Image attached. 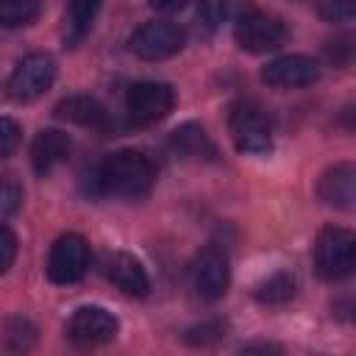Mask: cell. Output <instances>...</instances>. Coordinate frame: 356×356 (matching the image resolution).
Wrapping results in <instances>:
<instances>
[{"instance_id": "6da1fadb", "label": "cell", "mask_w": 356, "mask_h": 356, "mask_svg": "<svg viewBox=\"0 0 356 356\" xmlns=\"http://www.w3.org/2000/svg\"><path fill=\"white\" fill-rule=\"evenodd\" d=\"M156 184V164L142 150H117L108 153L95 170V192L114 195L125 200L145 197Z\"/></svg>"}, {"instance_id": "7a4b0ae2", "label": "cell", "mask_w": 356, "mask_h": 356, "mask_svg": "<svg viewBox=\"0 0 356 356\" xmlns=\"http://www.w3.org/2000/svg\"><path fill=\"white\" fill-rule=\"evenodd\" d=\"M356 261V239L348 228L328 225L314 242V270L323 281H342L350 275Z\"/></svg>"}, {"instance_id": "3957f363", "label": "cell", "mask_w": 356, "mask_h": 356, "mask_svg": "<svg viewBox=\"0 0 356 356\" xmlns=\"http://www.w3.org/2000/svg\"><path fill=\"white\" fill-rule=\"evenodd\" d=\"M234 39L245 53H270L289 39V31L278 17L248 6L245 11L236 14Z\"/></svg>"}, {"instance_id": "277c9868", "label": "cell", "mask_w": 356, "mask_h": 356, "mask_svg": "<svg viewBox=\"0 0 356 356\" xmlns=\"http://www.w3.org/2000/svg\"><path fill=\"white\" fill-rule=\"evenodd\" d=\"M228 131H231L236 150H242V153L261 156L273 147V125H270L267 114L253 100H239L231 106Z\"/></svg>"}, {"instance_id": "5b68a950", "label": "cell", "mask_w": 356, "mask_h": 356, "mask_svg": "<svg viewBox=\"0 0 356 356\" xmlns=\"http://www.w3.org/2000/svg\"><path fill=\"white\" fill-rule=\"evenodd\" d=\"M175 106V89L164 81H136L125 92V111L134 125H153Z\"/></svg>"}, {"instance_id": "8992f818", "label": "cell", "mask_w": 356, "mask_h": 356, "mask_svg": "<svg viewBox=\"0 0 356 356\" xmlns=\"http://www.w3.org/2000/svg\"><path fill=\"white\" fill-rule=\"evenodd\" d=\"M192 286L203 300H220L228 292V281H231V264H228V253L220 245H206L192 267Z\"/></svg>"}, {"instance_id": "52a82bcc", "label": "cell", "mask_w": 356, "mask_h": 356, "mask_svg": "<svg viewBox=\"0 0 356 356\" xmlns=\"http://www.w3.org/2000/svg\"><path fill=\"white\" fill-rule=\"evenodd\" d=\"M92 261L89 245L78 234H64L53 242L50 256H47V275L56 284H75L86 275Z\"/></svg>"}, {"instance_id": "ba28073f", "label": "cell", "mask_w": 356, "mask_h": 356, "mask_svg": "<svg viewBox=\"0 0 356 356\" xmlns=\"http://www.w3.org/2000/svg\"><path fill=\"white\" fill-rule=\"evenodd\" d=\"M181 47H184V31L175 22H167V19L145 22L131 36V50L145 61L172 58L175 53H181Z\"/></svg>"}, {"instance_id": "9c48e42d", "label": "cell", "mask_w": 356, "mask_h": 356, "mask_svg": "<svg viewBox=\"0 0 356 356\" xmlns=\"http://www.w3.org/2000/svg\"><path fill=\"white\" fill-rule=\"evenodd\" d=\"M56 81V61L47 53H31L25 56L11 78H8V95L14 100H33L39 95H44Z\"/></svg>"}, {"instance_id": "30bf717a", "label": "cell", "mask_w": 356, "mask_h": 356, "mask_svg": "<svg viewBox=\"0 0 356 356\" xmlns=\"http://www.w3.org/2000/svg\"><path fill=\"white\" fill-rule=\"evenodd\" d=\"M117 331H120L117 317L103 306H81L72 312L67 323V337L81 348L106 345L117 337Z\"/></svg>"}, {"instance_id": "8fae6325", "label": "cell", "mask_w": 356, "mask_h": 356, "mask_svg": "<svg viewBox=\"0 0 356 356\" xmlns=\"http://www.w3.org/2000/svg\"><path fill=\"white\" fill-rule=\"evenodd\" d=\"M320 78V64L312 56L303 53H289L278 56L264 64L261 81L275 89H298V86H312Z\"/></svg>"}, {"instance_id": "7c38bea8", "label": "cell", "mask_w": 356, "mask_h": 356, "mask_svg": "<svg viewBox=\"0 0 356 356\" xmlns=\"http://www.w3.org/2000/svg\"><path fill=\"white\" fill-rule=\"evenodd\" d=\"M103 273L120 292H125L131 298H145L150 289V278H147L142 261L134 259L131 253H122V250L108 253L103 261Z\"/></svg>"}, {"instance_id": "4fadbf2b", "label": "cell", "mask_w": 356, "mask_h": 356, "mask_svg": "<svg viewBox=\"0 0 356 356\" xmlns=\"http://www.w3.org/2000/svg\"><path fill=\"white\" fill-rule=\"evenodd\" d=\"M317 195L325 206L350 211L353 200H356V170H353V164L342 161V164L328 167L320 178V184H317Z\"/></svg>"}, {"instance_id": "5bb4252c", "label": "cell", "mask_w": 356, "mask_h": 356, "mask_svg": "<svg viewBox=\"0 0 356 356\" xmlns=\"http://www.w3.org/2000/svg\"><path fill=\"white\" fill-rule=\"evenodd\" d=\"M70 153H72V139L64 131H56V128L39 131V136L31 145V161H33V170L39 175L64 164L70 159Z\"/></svg>"}, {"instance_id": "9a60e30c", "label": "cell", "mask_w": 356, "mask_h": 356, "mask_svg": "<svg viewBox=\"0 0 356 356\" xmlns=\"http://www.w3.org/2000/svg\"><path fill=\"white\" fill-rule=\"evenodd\" d=\"M170 145L172 150L186 159V161H214L217 159V147L214 142L209 139V134L197 125V122H184L172 131L170 136Z\"/></svg>"}, {"instance_id": "2e32d148", "label": "cell", "mask_w": 356, "mask_h": 356, "mask_svg": "<svg viewBox=\"0 0 356 356\" xmlns=\"http://www.w3.org/2000/svg\"><path fill=\"white\" fill-rule=\"evenodd\" d=\"M56 117L83 125V128H103L106 125V108L100 106V100L89 97V95H70L64 100H58L56 106Z\"/></svg>"}, {"instance_id": "e0dca14e", "label": "cell", "mask_w": 356, "mask_h": 356, "mask_svg": "<svg viewBox=\"0 0 356 356\" xmlns=\"http://www.w3.org/2000/svg\"><path fill=\"white\" fill-rule=\"evenodd\" d=\"M100 8H103V0H70L67 17H64V42L78 44L92 31Z\"/></svg>"}, {"instance_id": "ac0fdd59", "label": "cell", "mask_w": 356, "mask_h": 356, "mask_svg": "<svg viewBox=\"0 0 356 356\" xmlns=\"http://www.w3.org/2000/svg\"><path fill=\"white\" fill-rule=\"evenodd\" d=\"M42 14V0H0V31L31 25Z\"/></svg>"}, {"instance_id": "d6986e66", "label": "cell", "mask_w": 356, "mask_h": 356, "mask_svg": "<svg viewBox=\"0 0 356 356\" xmlns=\"http://www.w3.org/2000/svg\"><path fill=\"white\" fill-rule=\"evenodd\" d=\"M295 278L289 273H273L256 292V298L261 303H270V306H278V303H286L295 298Z\"/></svg>"}, {"instance_id": "ffe728a7", "label": "cell", "mask_w": 356, "mask_h": 356, "mask_svg": "<svg viewBox=\"0 0 356 356\" xmlns=\"http://www.w3.org/2000/svg\"><path fill=\"white\" fill-rule=\"evenodd\" d=\"M197 22L203 31H217L231 17V0H197Z\"/></svg>"}, {"instance_id": "44dd1931", "label": "cell", "mask_w": 356, "mask_h": 356, "mask_svg": "<svg viewBox=\"0 0 356 356\" xmlns=\"http://www.w3.org/2000/svg\"><path fill=\"white\" fill-rule=\"evenodd\" d=\"M22 203V186L11 178V175H3L0 178V220L11 217Z\"/></svg>"}, {"instance_id": "7402d4cb", "label": "cell", "mask_w": 356, "mask_h": 356, "mask_svg": "<svg viewBox=\"0 0 356 356\" xmlns=\"http://www.w3.org/2000/svg\"><path fill=\"white\" fill-rule=\"evenodd\" d=\"M356 14V0H320V17L328 22H350Z\"/></svg>"}, {"instance_id": "603a6c76", "label": "cell", "mask_w": 356, "mask_h": 356, "mask_svg": "<svg viewBox=\"0 0 356 356\" xmlns=\"http://www.w3.org/2000/svg\"><path fill=\"white\" fill-rule=\"evenodd\" d=\"M22 131L11 117H0V159H8L19 147Z\"/></svg>"}, {"instance_id": "cb8c5ba5", "label": "cell", "mask_w": 356, "mask_h": 356, "mask_svg": "<svg viewBox=\"0 0 356 356\" xmlns=\"http://www.w3.org/2000/svg\"><path fill=\"white\" fill-rule=\"evenodd\" d=\"M14 259H17V236L6 225H0V275L14 264Z\"/></svg>"}, {"instance_id": "d4e9b609", "label": "cell", "mask_w": 356, "mask_h": 356, "mask_svg": "<svg viewBox=\"0 0 356 356\" xmlns=\"http://www.w3.org/2000/svg\"><path fill=\"white\" fill-rule=\"evenodd\" d=\"M220 334H222V325L220 323H203V325H195V328L186 331V342H192V345H209V342L220 339Z\"/></svg>"}, {"instance_id": "484cf974", "label": "cell", "mask_w": 356, "mask_h": 356, "mask_svg": "<svg viewBox=\"0 0 356 356\" xmlns=\"http://www.w3.org/2000/svg\"><path fill=\"white\" fill-rule=\"evenodd\" d=\"M334 47H328V58L334 64H348L350 61V53H353V44H350V36H342L337 42H331Z\"/></svg>"}, {"instance_id": "4316f807", "label": "cell", "mask_w": 356, "mask_h": 356, "mask_svg": "<svg viewBox=\"0 0 356 356\" xmlns=\"http://www.w3.org/2000/svg\"><path fill=\"white\" fill-rule=\"evenodd\" d=\"M150 6L156 11H161V14H175V11H181L186 6V0H150Z\"/></svg>"}]
</instances>
